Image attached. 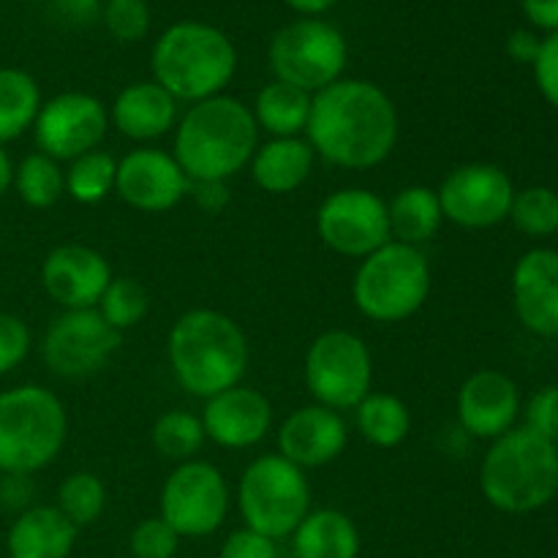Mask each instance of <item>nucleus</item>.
<instances>
[{"label": "nucleus", "mask_w": 558, "mask_h": 558, "mask_svg": "<svg viewBox=\"0 0 558 558\" xmlns=\"http://www.w3.org/2000/svg\"><path fill=\"white\" fill-rule=\"evenodd\" d=\"M41 287L63 311L96 308L112 281V267L101 251L65 243L49 251L41 262Z\"/></svg>", "instance_id": "f3484780"}, {"label": "nucleus", "mask_w": 558, "mask_h": 558, "mask_svg": "<svg viewBox=\"0 0 558 558\" xmlns=\"http://www.w3.org/2000/svg\"><path fill=\"white\" fill-rule=\"evenodd\" d=\"M80 529L54 505H33L11 523L5 550L9 558H69Z\"/></svg>", "instance_id": "5701e85b"}, {"label": "nucleus", "mask_w": 558, "mask_h": 558, "mask_svg": "<svg viewBox=\"0 0 558 558\" xmlns=\"http://www.w3.org/2000/svg\"><path fill=\"white\" fill-rule=\"evenodd\" d=\"M14 161H11L9 150L0 145V196L5 194L9 189H14Z\"/></svg>", "instance_id": "de8ad7c7"}, {"label": "nucleus", "mask_w": 558, "mask_h": 558, "mask_svg": "<svg viewBox=\"0 0 558 558\" xmlns=\"http://www.w3.org/2000/svg\"><path fill=\"white\" fill-rule=\"evenodd\" d=\"M521 9L532 27L537 31L558 33V0H521Z\"/></svg>", "instance_id": "a18cd8bd"}, {"label": "nucleus", "mask_w": 558, "mask_h": 558, "mask_svg": "<svg viewBox=\"0 0 558 558\" xmlns=\"http://www.w3.org/2000/svg\"><path fill=\"white\" fill-rule=\"evenodd\" d=\"M305 387L319 407L349 412L374 385V357L352 330H325L305 352Z\"/></svg>", "instance_id": "9d476101"}, {"label": "nucleus", "mask_w": 558, "mask_h": 558, "mask_svg": "<svg viewBox=\"0 0 558 558\" xmlns=\"http://www.w3.org/2000/svg\"><path fill=\"white\" fill-rule=\"evenodd\" d=\"M41 87L22 69H0V145L20 140L33 129L41 109Z\"/></svg>", "instance_id": "c85d7f7f"}, {"label": "nucleus", "mask_w": 558, "mask_h": 558, "mask_svg": "<svg viewBox=\"0 0 558 558\" xmlns=\"http://www.w3.org/2000/svg\"><path fill=\"white\" fill-rule=\"evenodd\" d=\"M69 414L58 392L16 385L0 392V474H36L60 456Z\"/></svg>", "instance_id": "423d86ee"}, {"label": "nucleus", "mask_w": 558, "mask_h": 558, "mask_svg": "<svg viewBox=\"0 0 558 558\" xmlns=\"http://www.w3.org/2000/svg\"><path fill=\"white\" fill-rule=\"evenodd\" d=\"M104 25L109 36L123 44H136L150 31V5L147 0H107Z\"/></svg>", "instance_id": "c9c22d12"}, {"label": "nucleus", "mask_w": 558, "mask_h": 558, "mask_svg": "<svg viewBox=\"0 0 558 558\" xmlns=\"http://www.w3.org/2000/svg\"><path fill=\"white\" fill-rule=\"evenodd\" d=\"M311 101L314 96L300 87L287 85V82H267L251 107L259 131H267L272 140H287V136H300L308 125Z\"/></svg>", "instance_id": "bb28decb"}, {"label": "nucleus", "mask_w": 558, "mask_h": 558, "mask_svg": "<svg viewBox=\"0 0 558 558\" xmlns=\"http://www.w3.org/2000/svg\"><path fill=\"white\" fill-rule=\"evenodd\" d=\"M167 360L174 381L189 396L207 398L243 385L251 363L248 338L232 316L191 308L174 319L167 336Z\"/></svg>", "instance_id": "7ed1b4c3"}, {"label": "nucleus", "mask_w": 558, "mask_h": 558, "mask_svg": "<svg viewBox=\"0 0 558 558\" xmlns=\"http://www.w3.org/2000/svg\"><path fill=\"white\" fill-rule=\"evenodd\" d=\"M153 82L174 101L199 104L221 96L238 71V49L221 27L199 20L169 25L150 52Z\"/></svg>", "instance_id": "20e7f679"}, {"label": "nucleus", "mask_w": 558, "mask_h": 558, "mask_svg": "<svg viewBox=\"0 0 558 558\" xmlns=\"http://www.w3.org/2000/svg\"><path fill=\"white\" fill-rule=\"evenodd\" d=\"M430 265L414 245L390 240L360 259L352 278V303L376 325L407 322L428 303Z\"/></svg>", "instance_id": "0eeeda50"}, {"label": "nucleus", "mask_w": 558, "mask_h": 558, "mask_svg": "<svg viewBox=\"0 0 558 558\" xmlns=\"http://www.w3.org/2000/svg\"><path fill=\"white\" fill-rule=\"evenodd\" d=\"M129 548L134 558H174L180 548V537L161 518H147L134 526Z\"/></svg>", "instance_id": "e433bc0d"}, {"label": "nucleus", "mask_w": 558, "mask_h": 558, "mask_svg": "<svg viewBox=\"0 0 558 558\" xmlns=\"http://www.w3.org/2000/svg\"><path fill=\"white\" fill-rule=\"evenodd\" d=\"M347 60V38L322 16H300L283 25L267 49L272 76L311 96L341 80Z\"/></svg>", "instance_id": "1a4fd4ad"}, {"label": "nucleus", "mask_w": 558, "mask_h": 558, "mask_svg": "<svg viewBox=\"0 0 558 558\" xmlns=\"http://www.w3.org/2000/svg\"><path fill=\"white\" fill-rule=\"evenodd\" d=\"M229 483L210 461H185L163 480L158 496V518L174 529L178 537H207L218 532L229 515Z\"/></svg>", "instance_id": "9b49d317"}, {"label": "nucleus", "mask_w": 558, "mask_h": 558, "mask_svg": "<svg viewBox=\"0 0 558 558\" xmlns=\"http://www.w3.org/2000/svg\"><path fill=\"white\" fill-rule=\"evenodd\" d=\"M436 194L445 221L461 229H494L510 218L515 185L496 163L472 161L452 169Z\"/></svg>", "instance_id": "2eb2a0df"}, {"label": "nucleus", "mask_w": 558, "mask_h": 558, "mask_svg": "<svg viewBox=\"0 0 558 558\" xmlns=\"http://www.w3.org/2000/svg\"><path fill=\"white\" fill-rule=\"evenodd\" d=\"M238 507L251 532L270 539L289 537L311 512L308 477L278 452L254 458L240 474Z\"/></svg>", "instance_id": "6e6552de"}, {"label": "nucleus", "mask_w": 558, "mask_h": 558, "mask_svg": "<svg viewBox=\"0 0 558 558\" xmlns=\"http://www.w3.org/2000/svg\"><path fill=\"white\" fill-rule=\"evenodd\" d=\"M292 11H298L300 16H322L338 3V0H283Z\"/></svg>", "instance_id": "49530a36"}, {"label": "nucleus", "mask_w": 558, "mask_h": 558, "mask_svg": "<svg viewBox=\"0 0 558 558\" xmlns=\"http://www.w3.org/2000/svg\"><path fill=\"white\" fill-rule=\"evenodd\" d=\"M120 332L96 308L63 311L41 338V357L60 379H85L107 368L120 347Z\"/></svg>", "instance_id": "f8f14e48"}, {"label": "nucleus", "mask_w": 558, "mask_h": 558, "mask_svg": "<svg viewBox=\"0 0 558 558\" xmlns=\"http://www.w3.org/2000/svg\"><path fill=\"white\" fill-rule=\"evenodd\" d=\"M202 425L213 445L223 450H248L270 434L272 407L259 390L238 385L207 398Z\"/></svg>", "instance_id": "6ab92c4d"}, {"label": "nucleus", "mask_w": 558, "mask_h": 558, "mask_svg": "<svg viewBox=\"0 0 558 558\" xmlns=\"http://www.w3.org/2000/svg\"><path fill=\"white\" fill-rule=\"evenodd\" d=\"M512 227L532 240H545L558 234V191L548 185H529L515 191L510 218Z\"/></svg>", "instance_id": "473e14b6"}, {"label": "nucleus", "mask_w": 558, "mask_h": 558, "mask_svg": "<svg viewBox=\"0 0 558 558\" xmlns=\"http://www.w3.org/2000/svg\"><path fill=\"white\" fill-rule=\"evenodd\" d=\"M33 499V480L31 474H3L0 480V501L11 510H27Z\"/></svg>", "instance_id": "37998d69"}, {"label": "nucleus", "mask_w": 558, "mask_h": 558, "mask_svg": "<svg viewBox=\"0 0 558 558\" xmlns=\"http://www.w3.org/2000/svg\"><path fill=\"white\" fill-rule=\"evenodd\" d=\"M114 178H118V161L109 153H85L65 169V194L76 205H98L114 191Z\"/></svg>", "instance_id": "2f4dec72"}, {"label": "nucleus", "mask_w": 558, "mask_h": 558, "mask_svg": "<svg viewBox=\"0 0 558 558\" xmlns=\"http://www.w3.org/2000/svg\"><path fill=\"white\" fill-rule=\"evenodd\" d=\"M349 445V430L341 412L311 403L294 409L278 428V456L298 469H319L338 461Z\"/></svg>", "instance_id": "412c9836"}, {"label": "nucleus", "mask_w": 558, "mask_h": 558, "mask_svg": "<svg viewBox=\"0 0 558 558\" xmlns=\"http://www.w3.org/2000/svg\"><path fill=\"white\" fill-rule=\"evenodd\" d=\"M521 390L507 374L483 368L469 376L456 398L458 423L474 439L494 441L515 428L521 417Z\"/></svg>", "instance_id": "a211bd4d"}, {"label": "nucleus", "mask_w": 558, "mask_h": 558, "mask_svg": "<svg viewBox=\"0 0 558 558\" xmlns=\"http://www.w3.org/2000/svg\"><path fill=\"white\" fill-rule=\"evenodd\" d=\"M316 234L332 254L365 259L390 243L387 202L371 189H338L316 210Z\"/></svg>", "instance_id": "ddd939ff"}, {"label": "nucleus", "mask_w": 558, "mask_h": 558, "mask_svg": "<svg viewBox=\"0 0 558 558\" xmlns=\"http://www.w3.org/2000/svg\"><path fill=\"white\" fill-rule=\"evenodd\" d=\"M480 490L507 515L543 510L558 496V445L515 425L490 441L480 466Z\"/></svg>", "instance_id": "39448f33"}, {"label": "nucleus", "mask_w": 558, "mask_h": 558, "mask_svg": "<svg viewBox=\"0 0 558 558\" xmlns=\"http://www.w3.org/2000/svg\"><path fill=\"white\" fill-rule=\"evenodd\" d=\"M259 147V125L248 104L232 96H213L191 104L174 125L172 156L191 183H229L243 172Z\"/></svg>", "instance_id": "f03ea898"}, {"label": "nucleus", "mask_w": 558, "mask_h": 558, "mask_svg": "<svg viewBox=\"0 0 558 558\" xmlns=\"http://www.w3.org/2000/svg\"><path fill=\"white\" fill-rule=\"evenodd\" d=\"M539 47H543V38H539L534 31H526V27L512 31L510 38H507V54H510V60H515V63H523V65H534V60H537L539 54Z\"/></svg>", "instance_id": "c03bdc74"}, {"label": "nucleus", "mask_w": 558, "mask_h": 558, "mask_svg": "<svg viewBox=\"0 0 558 558\" xmlns=\"http://www.w3.org/2000/svg\"><path fill=\"white\" fill-rule=\"evenodd\" d=\"M387 221H390V238L396 243L420 248L434 240L445 223L439 194L428 185H407L387 202Z\"/></svg>", "instance_id": "393cba45"}, {"label": "nucleus", "mask_w": 558, "mask_h": 558, "mask_svg": "<svg viewBox=\"0 0 558 558\" xmlns=\"http://www.w3.org/2000/svg\"><path fill=\"white\" fill-rule=\"evenodd\" d=\"M189 194L194 196L196 205H199L205 213H210V216L227 210L229 199H232V194H229V183H221V180H202V183H191Z\"/></svg>", "instance_id": "79ce46f5"}, {"label": "nucleus", "mask_w": 558, "mask_h": 558, "mask_svg": "<svg viewBox=\"0 0 558 558\" xmlns=\"http://www.w3.org/2000/svg\"><path fill=\"white\" fill-rule=\"evenodd\" d=\"M398 109L379 85L347 80L314 93L305 140L316 158L341 169H374L398 145Z\"/></svg>", "instance_id": "f257e3e1"}, {"label": "nucleus", "mask_w": 558, "mask_h": 558, "mask_svg": "<svg viewBox=\"0 0 558 558\" xmlns=\"http://www.w3.org/2000/svg\"><path fill=\"white\" fill-rule=\"evenodd\" d=\"M63 5L74 20H87V16L96 14L98 0H63Z\"/></svg>", "instance_id": "09e8293b"}, {"label": "nucleus", "mask_w": 558, "mask_h": 558, "mask_svg": "<svg viewBox=\"0 0 558 558\" xmlns=\"http://www.w3.org/2000/svg\"><path fill=\"white\" fill-rule=\"evenodd\" d=\"M31 131L38 153L58 163H71L85 153L101 150L109 131V109L90 93L65 90L41 104Z\"/></svg>", "instance_id": "4468645a"}, {"label": "nucleus", "mask_w": 558, "mask_h": 558, "mask_svg": "<svg viewBox=\"0 0 558 558\" xmlns=\"http://www.w3.org/2000/svg\"><path fill=\"white\" fill-rule=\"evenodd\" d=\"M218 558H278V548L276 539L251 532V529H240L229 534Z\"/></svg>", "instance_id": "a19ab883"}, {"label": "nucleus", "mask_w": 558, "mask_h": 558, "mask_svg": "<svg viewBox=\"0 0 558 558\" xmlns=\"http://www.w3.org/2000/svg\"><path fill=\"white\" fill-rule=\"evenodd\" d=\"M352 412L360 436L379 450H396L409 439L412 414H409L407 403L392 392L371 390Z\"/></svg>", "instance_id": "cd10ccee"}, {"label": "nucleus", "mask_w": 558, "mask_h": 558, "mask_svg": "<svg viewBox=\"0 0 558 558\" xmlns=\"http://www.w3.org/2000/svg\"><path fill=\"white\" fill-rule=\"evenodd\" d=\"M96 311L112 330L123 336L125 330H134L136 325H142V319L150 314V294L136 278L114 276L109 287L104 289Z\"/></svg>", "instance_id": "72a5a7b5"}, {"label": "nucleus", "mask_w": 558, "mask_h": 558, "mask_svg": "<svg viewBox=\"0 0 558 558\" xmlns=\"http://www.w3.org/2000/svg\"><path fill=\"white\" fill-rule=\"evenodd\" d=\"M294 554L298 558H357L360 532L341 510H311L294 529Z\"/></svg>", "instance_id": "a878e982"}, {"label": "nucleus", "mask_w": 558, "mask_h": 558, "mask_svg": "<svg viewBox=\"0 0 558 558\" xmlns=\"http://www.w3.org/2000/svg\"><path fill=\"white\" fill-rule=\"evenodd\" d=\"M191 180L172 153L136 147L118 161L114 194L140 213H169L189 196Z\"/></svg>", "instance_id": "dca6fc26"}, {"label": "nucleus", "mask_w": 558, "mask_h": 558, "mask_svg": "<svg viewBox=\"0 0 558 558\" xmlns=\"http://www.w3.org/2000/svg\"><path fill=\"white\" fill-rule=\"evenodd\" d=\"M33 347V332L16 314H0V376L11 374L27 360Z\"/></svg>", "instance_id": "4c0bfd02"}, {"label": "nucleus", "mask_w": 558, "mask_h": 558, "mask_svg": "<svg viewBox=\"0 0 558 558\" xmlns=\"http://www.w3.org/2000/svg\"><path fill=\"white\" fill-rule=\"evenodd\" d=\"M512 308L532 336L558 338V251L532 248L512 267Z\"/></svg>", "instance_id": "aec40b11"}, {"label": "nucleus", "mask_w": 558, "mask_h": 558, "mask_svg": "<svg viewBox=\"0 0 558 558\" xmlns=\"http://www.w3.org/2000/svg\"><path fill=\"white\" fill-rule=\"evenodd\" d=\"M58 507L76 529L93 526L107 510V485L93 472H74L60 483Z\"/></svg>", "instance_id": "f704fd0d"}, {"label": "nucleus", "mask_w": 558, "mask_h": 558, "mask_svg": "<svg viewBox=\"0 0 558 558\" xmlns=\"http://www.w3.org/2000/svg\"><path fill=\"white\" fill-rule=\"evenodd\" d=\"M178 101L158 82H131L109 107V125L131 142H153L178 125Z\"/></svg>", "instance_id": "4be33fe9"}, {"label": "nucleus", "mask_w": 558, "mask_h": 558, "mask_svg": "<svg viewBox=\"0 0 558 558\" xmlns=\"http://www.w3.org/2000/svg\"><path fill=\"white\" fill-rule=\"evenodd\" d=\"M150 441L161 458L174 463H185L194 461V458L199 456L207 436L202 417L185 412V409H169V412H163L161 417L153 423Z\"/></svg>", "instance_id": "7c9ffc66"}, {"label": "nucleus", "mask_w": 558, "mask_h": 558, "mask_svg": "<svg viewBox=\"0 0 558 558\" xmlns=\"http://www.w3.org/2000/svg\"><path fill=\"white\" fill-rule=\"evenodd\" d=\"M523 412V428L532 434L543 436V439L558 445V387L548 385L539 387L532 398H529Z\"/></svg>", "instance_id": "58836bf2"}, {"label": "nucleus", "mask_w": 558, "mask_h": 558, "mask_svg": "<svg viewBox=\"0 0 558 558\" xmlns=\"http://www.w3.org/2000/svg\"><path fill=\"white\" fill-rule=\"evenodd\" d=\"M16 196L33 210H49L65 194V169L44 153H27L14 169Z\"/></svg>", "instance_id": "c756f323"}, {"label": "nucleus", "mask_w": 558, "mask_h": 558, "mask_svg": "<svg viewBox=\"0 0 558 558\" xmlns=\"http://www.w3.org/2000/svg\"><path fill=\"white\" fill-rule=\"evenodd\" d=\"M532 69L537 90L558 112V33H550V36L543 38V47H539V54Z\"/></svg>", "instance_id": "ea45409f"}, {"label": "nucleus", "mask_w": 558, "mask_h": 558, "mask_svg": "<svg viewBox=\"0 0 558 558\" xmlns=\"http://www.w3.org/2000/svg\"><path fill=\"white\" fill-rule=\"evenodd\" d=\"M316 163L314 147L303 136L270 140L256 147L248 169L256 189L265 194H292L303 189Z\"/></svg>", "instance_id": "b1692460"}]
</instances>
